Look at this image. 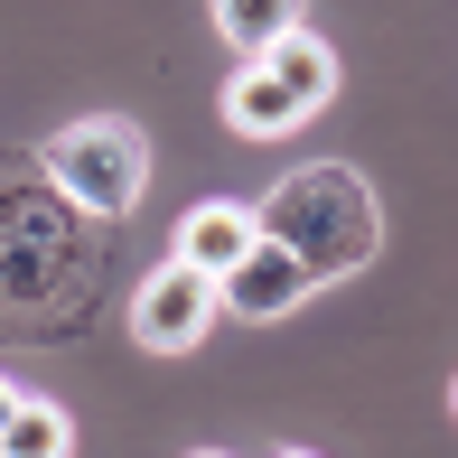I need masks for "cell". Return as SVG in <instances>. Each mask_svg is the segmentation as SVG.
<instances>
[{
    "label": "cell",
    "instance_id": "cell-5",
    "mask_svg": "<svg viewBox=\"0 0 458 458\" xmlns=\"http://www.w3.org/2000/svg\"><path fill=\"white\" fill-rule=\"evenodd\" d=\"M253 243H262V225H253V206H234V197L187 206V225H178V262H187V272H206V281H225Z\"/></svg>",
    "mask_w": 458,
    "mask_h": 458
},
{
    "label": "cell",
    "instance_id": "cell-8",
    "mask_svg": "<svg viewBox=\"0 0 458 458\" xmlns=\"http://www.w3.org/2000/svg\"><path fill=\"white\" fill-rule=\"evenodd\" d=\"M262 66H272V75H281V85H290V94H300V103H309V113H318V103H327V94H337V47H327V38H318V29H300V38H281V47H272V56H262Z\"/></svg>",
    "mask_w": 458,
    "mask_h": 458
},
{
    "label": "cell",
    "instance_id": "cell-11",
    "mask_svg": "<svg viewBox=\"0 0 458 458\" xmlns=\"http://www.w3.org/2000/svg\"><path fill=\"white\" fill-rule=\"evenodd\" d=\"M281 458H309V449H281Z\"/></svg>",
    "mask_w": 458,
    "mask_h": 458
},
{
    "label": "cell",
    "instance_id": "cell-7",
    "mask_svg": "<svg viewBox=\"0 0 458 458\" xmlns=\"http://www.w3.org/2000/svg\"><path fill=\"white\" fill-rule=\"evenodd\" d=\"M206 10H216L225 47H243V56H272L281 38L309 29V0H206Z\"/></svg>",
    "mask_w": 458,
    "mask_h": 458
},
{
    "label": "cell",
    "instance_id": "cell-12",
    "mask_svg": "<svg viewBox=\"0 0 458 458\" xmlns=\"http://www.w3.org/2000/svg\"><path fill=\"white\" fill-rule=\"evenodd\" d=\"M197 458H225V449H197Z\"/></svg>",
    "mask_w": 458,
    "mask_h": 458
},
{
    "label": "cell",
    "instance_id": "cell-3",
    "mask_svg": "<svg viewBox=\"0 0 458 458\" xmlns=\"http://www.w3.org/2000/svg\"><path fill=\"white\" fill-rule=\"evenodd\" d=\"M216 309H225V290L206 281V272H187V262H159V272L140 281V300H131V337L150 346V356H187V346L216 327Z\"/></svg>",
    "mask_w": 458,
    "mask_h": 458
},
{
    "label": "cell",
    "instance_id": "cell-2",
    "mask_svg": "<svg viewBox=\"0 0 458 458\" xmlns=\"http://www.w3.org/2000/svg\"><path fill=\"white\" fill-rule=\"evenodd\" d=\"M38 169H47V187H56L85 225H113V216H131L140 187H150V131L122 122V113L66 122V131L38 150Z\"/></svg>",
    "mask_w": 458,
    "mask_h": 458
},
{
    "label": "cell",
    "instance_id": "cell-9",
    "mask_svg": "<svg viewBox=\"0 0 458 458\" xmlns=\"http://www.w3.org/2000/svg\"><path fill=\"white\" fill-rule=\"evenodd\" d=\"M66 449H75V421L56 403H38V393L19 403V421L0 430V458H66Z\"/></svg>",
    "mask_w": 458,
    "mask_h": 458
},
{
    "label": "cell",
    "instance_id": "cell-10",
    "mask_svg": "<svg viewBox=\"0 0 458 458\" xmlns=\"http://www.w3.org/2000/svg\"><path fill=\"white\" fill-rule=\"evenodd\" d=\"M19 403H29V393H19V384H10V374H0V430H10V421H19Z\"/></svg>",
    "mask_w": 458,
    "mask_h": 458
},
{
    "label": "cell",
    "instance_id": "cell-1",
    "mask_svg": "<svg viewBox=\"0 0 458 458\" xmlns=\"http://www.w3.org/2000/svg\"><path fill=\"white\" fill-rule=\"evenodd\" d=\"M262 243H281L290 262H300L309 281H346L374 262V243H384V206H374V187L346 169V159H318V169H290L272 197L253 206Z\"/></svg>",
    "mask_w": 458,
    "mask_h": 458
},
{
    "label": "cell",
    "instance_id": "cell-6",
    "mask_svg": "<svg viewBox=\"0 0 458 458\" xmlns=\"http://www.w3.org/2000/svg\"><path fill=\"white\" fill-rule=\"evenodd\" d=\"M225 122H234L243 140H281V131H300V122H309V103L290 94L262 56H243V75L225 85Z\"/></svg>",
    "mask_w": 458,
    "mask_h": 458
},
{
    "label": "cell",
    "instance_id": "cell-4",
    "mask_svg": "<svg viewBox=\"0 0 458 458\" xmlns=\"http://www.w3.org/2000/svg\"><path fill=\"white\" fill-rule=\"evenodd\" d=\"M216 290H225V309H234V318H290V309H300L318 281H309L300 262L281 253V243H253V253H243Z\"/></svg>",
    "mask_w": 458,
    "mask_h": 458
}]
</instances>
